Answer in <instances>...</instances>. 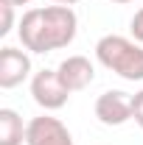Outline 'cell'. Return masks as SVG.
Listing matches in <instances>:
<instances>
[{"mask_svg": "<svg viewBox=\"0 0 143 145\" xmlns=\"http://www.w3.org/2000/svg\"><path fill=\"white\" fill-rule=\"evenodd\" d=\"M51 3H59V6H73V3H79V0H51Z\"/></svg>", "mask_w": 143, "mask_h": 145, "instance_id": "7c38bea8", "label": "cell"}, {"mask_svg": "<svg viewBox=\"0 0 143 145\" xmlns=\"http://www.w3.org/2000/svg\"><path fill=\"white\" fill-rule=\"evenodd\" d=\"M31 75V56L28 50L20 48H0V87L3 89H14L20 87L25 78Z\"/></svg>", "mask_w": 143, "mask_h": 145, "instance_id": "8992f818", "label": "cell"}, {"mask_svg": "<svg viewBox=\"0 0 143 145\" xmlns=\"http://www.w3.org/2000/svg\"><path fill=\"white\" fill-rule=\"evenodd\" d=\"M14 28V3L0 0V36H9Z\"/></svg>", "mask_w": 143, "mask_h": 145, "instance_id": "9c48e42d", "label": "cell"}, {"mask_svg": "<svg viewBox=\"0 0 143 145\" xmlns=\"http://www.w3.org/2000/svg\"><path fill=\"white\" fill-rule=\"evenodd\" d=\"M25 131H28V123H23V117L14 109H0V145H23Z\"/></svg>", "mask_w": 143, "mask_h": 145, "instance_id": "ba28073f", "label": "cell"}, {"mask_svg": "<svg viewBox=\"0 0 143 145\" xmlns=\"http://www.w3.org/2000/svg\"><path fill=\"white\" fill-rule=\"evenodd\" d=\"M79 31V17L70 6H42V8H28L17 25L20 42L31 53H51L68 48Z\"/></svg>", "mask_w": 143, "mask_h": 145, "instance_id": "6da1fadb", "label": "cell"}, {"mask_svg": "<svg viewBox=\"0 0 143 145\" xmlns=\"http://www.w3.org/2000/svg\"><path fill=\"white\" fill-rule=\"evenodd\" d=\"M132 120L143 128V89L132 95Z\"/></svg>", "mask_w": 143, "mask_h": 145, "instance_id": "8fae6325", "label": "cell"}, {"mask_svg": "<svg viewBox=\"0 0 143 145\" xmlns=\"http://www.w3.org/2000/svg\"><path fill=\"white\" fill-rule=\"evenodd\" d=\"M25 145H76L68 126L54 114H39L28 120Z\"/></svg>", "mask_w": 143, "mask_h": 145, "instance_id": "277c9868", "label": "cell"}, {"mask_svg": "<svg viewBox=\"0 0 143 145\" xmlns=\"http://www.w3.org/2000/svg\"><path fill=\"white\" fill-rule=\"evenodd\" d=\"M109 3H132V0H109Z\"/></svg>", "mask_w": 143, "mask_h": 145, "instance_id": "5bb4252c", "label": "cell"}, {"mask_svg": "<svg viewBox=\"0 0 143 145\" xmlns=\"http://www.w3.org/2000/svg\"><path fill=\"white\" fill-rule=\"evenodd\" d=\"M95 117L104 126H124L132 120V95L121 89H107L95 98Z\"/></svg>", "mask_w": 143, "mask_h": 145, "instance_id": "5b68a950", "label": "cell"}, {"mask_svg": "<svg viewBox=\"0 0 143 145\" xmlns=\"http://www.w3.org/2000/svg\"><path fill=\"white\" fill-rule=\"evenodd\" d=\"M9 3H14V6H28L31 0H9Z\"/></svg>", "mask_w": 143, "mask_h": 145, "instance_id": "4fadbf2b", "label": "cell"}, {"mask_svg": "<svg viewBox=\"0 0 143 145\" xmlns=\"http://www.w3.org/2000/svg\"><path fill=\"white\" fill-rule=\"evenodd\" d=\"M56 72H59L62 84L70 92L87 89L90 84H93V78H95V67H93V61H90L87 56H68L65 61H59Z\"/></svg>", "mask_w": 143, "mask_h": 145, "instance_id": "52a82bcc", "label": "cell"}, {"mask_svg": "<svg viewBox=\"0 0 143 145\" xmlns=\"http://www.w3.org/2000/svg\"><path fill=\"white\" fill-rule=\"evenodd\" d=\"M129 34H132L135 42H140V45H143V8H138L135 17L129 20Z\"/></svg>", "mask_w": 143, "mask_h": 145, "instance_id": "30bf717a", "label": "cell"}, {"mask_svg": "<svg viewBox=\"0 0 143 145\" xmlns=\"http://www.w3.org/2000/svg\"><path fill=\"white\" fill-rule=\"evenodd\" d=\"M73 92L62 84L56 70H39L31 75V98L36 106H42L45 112H56L68 103Z\"/></svg>", "mask_w": 143, "mask_h": 145, "instance_id": "3957f363", "label": "cell"}, {"mask_svg": "<svg viewBox=\"0 0 143 145\" xmlns=\"http://www.w3.org/2000/svg\"><path fill=\"white\" fill-rule=\"evenodd\" d=\"M95 59L101 67L124 81H143V45L121 34H107L95 42Z\"/></svg>", "mask_w": 143, "mask_h": 145, "instance_id": "7a4b0ae2", "label": "cell"}]
</instances>
